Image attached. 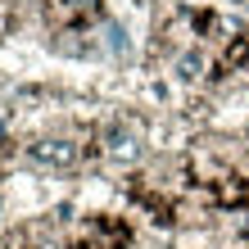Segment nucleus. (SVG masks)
<instances>
[{
  "label": "nucleus",
  "instance_id": "f03ea898",
  "mask_svg": "<svg viewBox=\"0 0 249 249\" xmlns=\"http://www.w3.org/2000/svg\"><path fill=\"white\" fill-rule=\"evenodd\" d=\"M105 46L113 50V54H127V32L118 23H105Z\"/></svg>",
  "mask_w": 249,
  "mask_h": 249
},
{
  "label": "nucleus",
  "instance_id": "f257e3e1",
  "mask_svg": "<svg viewBox=\"0 0 249 249\" xmlns=\"http://www.w3.org/2000/svg\"><path fill=\"white\" fill-rule=\"evenodd\" d=\"M150 154V123L131 109L105 113L95 123V159H105L113 168H141Z\"/></svg>",
  "mask_w": 249,
  "mask_h": 249
}]
</instances>
